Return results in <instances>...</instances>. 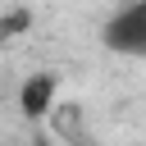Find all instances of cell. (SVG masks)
Segmentation results:
<instances>
[{"instance_id": "cell-4", "label": "cell", "mask_w": 146, "mask_h": 146, "mask_svg": "<svg viewBox=\"0 0 146 146\" xmlns=\"http://www.w3.org/2000/svg\"><path fill=\"white\" fill-rule=\"evenodd\" d=\"M36 146H59V141H36Z\"/></svg>"}, {"instance_id": "cell-3", "label": "cell", "mask_w": 146, "mask_h": 146, "mask_svg": "<svg viewBox=\"0 0 146 146\" xmlns=\"http://www.w3.org/2000/svg\"><path fill=\"white\" fill-rule=\"evenodd\" d=\"M27 27H32V14H27V9H9V14L0 18V41H9V36L27 32Z\"/></svg>"}, {"instance_id": "cell-2", "label": "cell", "mask_w": 146, "mask_h": 146, "mask_svg": "<svg viewBox=\"0 0 146 146\" xmlns=\"http://www.w3.org/2000/svg\"><path fill=\"white\" fill-rule=\"evenodd\" d=\"M55 105H59V78H55L50 68L27 73L23 87H18V110H23V119H50Z\"/></svg>"}, {"instance_id": "cell-1", "label": "cell", "mask_w": 146, "mask_h": 146, "mask_svg": "<svg viewBox=\"0 0 146 146\" xmlns=\"http://www.w3.org/2000/svg\"><path fill=\"white\" fill-rule=\"evenodd\" d=\"M100 41H105V50H114V55L146 59V0H128V5H119V9L105 18Z\"/></svg>"}]
</instances>
